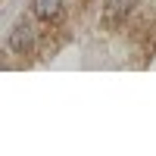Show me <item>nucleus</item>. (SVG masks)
Instances as JSON below:
<instances>
[{
	"label": "nucleus",
	"mask_w": 156,
	"mask_h": 156,
	"mask_svg": "<svg viewBox=\"0 0 156 156\" xmlns=\"http://www.w3.org/2000/svg\"><path fill=\"white\" fill-rule=\"evenodd\" d=\"M9 47L16 50V53H28V50L34 47V25L28 19H19L16 25H12L9 31Z\"/></svg>",
	"instance_id": "nucleus-1"
},
{
	"label": "nucleus",
	"mask_w": 156,
	"mask_h": 156,
	"mask_svg": "<svg viewBox=\"0 0 156 156\" xmlns=\"http://www.w3.org/2000/svg\"><path fill=\"white\" fill-rule=\"evenodd\" d=\"M134 0H106V16L109 19H122L128 9H131Z\"/></svg>",
	"instance_id": "nucleus-3"
},
{
	"label": "nucleus",
	"mask_w": 156,
	"mask_h": 156,
	"mask_svg": "<svg viewBox=\"0 0 156 156\" xmlns=\"http://www.w3.org/2000/svg\"><path fill=\"white\" fill-rule=\"evenodd\" d=\"M59 6H62V0H34V12L41 19H56Z\"/></svg>",
	"instance_id": "nucleus-2"
}]
</instances>
